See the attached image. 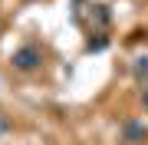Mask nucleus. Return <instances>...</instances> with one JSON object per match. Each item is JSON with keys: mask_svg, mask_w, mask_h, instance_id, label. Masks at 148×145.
<instances>
[{"mask_svg": "<svg viewBox=\"0 0 148 145\" xmlns=\"http://www.w3.org/2000/svg\"><path fill=\"white\" fill-rule=\"evenodd\" d=\"M16 66H20V69H33V66L40 63V56H36V49H20V53H16V59H13Z\"/></svg>", "mask_w": 148, "mask_h": 145, "instance_id": "nucleus-1", "label": "nucleus"}]
</instances>
